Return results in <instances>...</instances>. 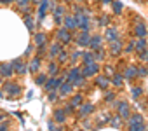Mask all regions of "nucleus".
<instances>
[{"label": "nucleus", "mask_w": 148, "mask_h": 131, "mask_svg": "<svg viewBox=\"0 0 148 131\" xmlns=\"http://www.w3.org/2000/svg\"><path fill=\"white\" fill-rule=\"evenodd\" d=\"M94 82H96V86H98V88H101V89H108V86H110L112 79H110L108 75H98V77L94 79Z\"/></svg>", "instance_id": "11"}, {"label": "nucleus", "mask_w": 148, "mask_h": 131, "mask_svg": "<svg viewBox=\"0 0 148 131\" xmlns=\"http://www.w3.org/2000/svg\"><path fill=\"white\" fill-rule=\"evenodd\" d=\"M134 46H136V51L138 52H143L146 49V40L145 39H138V40H134Z\"/></svg>", "instance_id": "25"}, {"label": "nucleus", "mask_w": 148, "mask_h": 131, "mask_svg": "<svg viewBox=\"0 0 148 131\" xmlns=\"http://www.w3.org/2000/svg\"><path fill=\"white\" fill-rule=\"evenodd\" d=\"M40 63H42L40 58H33V59L30 61V72H32V74H37V72L40 70Z\"/></svg>", "instance_id": "22"}, {"label": "nucleus", "mask_w": 148, "mask_h": 131, "mask_svg": "<svg viewBox=\"0 0 148 131\" xmlns=\"http://www.w3.org/2000/svg\"><path fill=\"white\" fill-rule=\"evenodd\" d=\"M108 51H110V54H113V56H119L120 52H122V40H112V42H108Z\"/></svg>", "instance_id": "8"}, {"label": "nucleus", "mask_w": 148, "mask_h": 131, "mask_svg": "<svg viewBox=\"0 0 148 131\" xmlns=\"http://www.w3.org/2000/svg\"><path fill=\"white\" fill-rule=\"evenodd\" d=\"M110 122H112V126H113V128H120V126H122V115H119V114H117L115 117H112V119H110Z\"/></svg>", "instance_id": "32"}, {"label": "nucleus", "mask_w": 148, "mask_h": 131, "mask_svg": "<svg viewBox=\"0 0 148 131\" xmlns=\"http://www.w3.org/2000/svg\"><path fill=\"white\" fill-rule=\"evenodd\" d=\"M66 112H64V108H56L54 110V121L58 122V124H63V122H66Z\"/></svg>", "instance_id": "17"}, {"label": "nucleus", "mask_w": 148, "mask_h": 131, "mask_svg": "<svg viewBox=\"0 0 148 131\" xmlns=\"http://www.w3.org/2000/svg\"><path fill=\"white\" fill-rule=\"evenodd\" d=\"M77 131H86V129H77Z\"/></svg>", "instance_id": "55"}, {"label": "nucleus", "mask_w": 148, "mask_h": 131, "mask_svg": "<svg viewBox=\"0 0 148 131\" xmlns=\"http://www.w3.org/2000/svg\"><path fill=\"white\" fill-rule=\"evenodd\" d=\"M44 88H45V91H47V93L54 91V77H52V79H47V82L44 84Z\"/></svg>", "instance_id": "34"}, {"label": "nucleus", "mask_w": 148, "mask_h": 131, "mask_svg": "<svg viewBox=\"0 0 148 131\" xmlns=\"http://www.w3.org/2000/svg\"><path fill=\"white\" fill-rule=\"evenodd\" d=\"M25 25H26V28L30 30V32H33L35 30V21H33V18L28 14V16H25Z\"/></svg>", "instance_id": "28"}, {"label": "nucleus", "mask_w": 148, "mask_h": 131, "mask_svg": "<svg viewBox=\"0 0 148 131\" xmlns=\"http://www.w3.org/2000/svg\"><path fill=\"white\" fill-rule=\"evenodd\" d=\"M11 2H14V0H0V4H4V6H9Z\"/></svg>", "instance_id": "52"}, {"label": "nucleus", "mask_w": 148, "mask_h": 131, "mask_svg": "<svg viewBox=\"0 0 148 131\" xmlns=\"http://www.w3.org/2000/svg\"><path fill=\"white\" fill-rule=\"evenodd\" d=\"M66 2H71V0H66Z\"/></svg>", "instance_id": "58"}, {"label": "nucleus", "mask_w": 148, "mask_h": 131, "mask_svg": "<svg viewBox=\"0 0 148 131\" xmlns=\"http://www.w3.org/2000/svg\"><path fill=\"white\" fill-rule=\"evenodd\" d=\"M146 131H148V129H146Z\"/></svg>", "instance_id": "60"}, {"label": "nucleus", "mask_w": 148, "mask_h": 131, "mask_svg": "<svg viewBox=\"0 0 148 131\" xmlns=\"http://www.w3.org/2000/svg\"><path fill=\"white\" fill-rule=\"evenodd\" d=\"M82 54H84V52H80V51H75V52L71 54V61L75 63V61H77V58H79V56H82Z\"/></svg>", "instance_id": "46"}, {"label": "nucleus", "mask_w": 148, "mask_h": 131, "mask_svg": "<svg viewBox=\"0 0 148 131\" xmlns=\"http://www.w3.org/2000/svg\"><path fill=\"white\" fill-rule=\"evenodd\" d=\"M54 21H56V25H63V18L61 16H54Z\"/></svg>", "instance_id": "50"}, {"label": "nucleus", "mask_w": 148, "mask_h": 131, "mask_svg": "<svg viewBox=\"0 0 148 131\" xmlns=\"http://www.w3.org/2000/svg\"><path fill=\"white\" fill-rule=\"evenodd\" d=\"M16 2H18V6H19V7H23V6H28L30 0H16Z\"/></svg>", "instance_id": "49"}, {"label": "nucleus", "mask_w": 148, "mask_h": 131, "mask_svg": "<svg viewBox=\"0 0 148 131\" xmlns=\"http://www.w3.org/2000/svg\"><path fill=\"white\" fill-rule=\"evenodd\" d=\"M14 74V67H12V63H0V75L9 79L11 75Z\"/></svg>", "instance_id": "9"}, {"label": "nucleus", "mask_w": 148, "mask_h": 131, "mask_svg": "<svg viewBox=\"0 0 148 131\" xmlns=\"http://www.w3.org/2000/svg\"><path fill=\"white\" fill-rule=\"evenodd\" d=\"M139 58H141V59H145V61H148V51H143V52H139Z\"/></svg>", "instance_id": "48"}, {"label": "nucleus", "mask_w": 148, "mask_h": 131, "mask_svg": "<svg viewBox=\"0 0 148 131\" xmlns=\"http://www.w3.org/2000/svg\"><path fill=\"white\" fill-rule=\"evenodd\" d=\"M101 44H103V37L101 35H91V44H89V47L91 49H99L101 47Z\"/></svg>", "instance_id": "18"}, {"label": "nucleus", "mask_w": 148, "mask_h": 131, "mask_svg": "<svg viewBox=\"0 0 148 131\" xmlns=\"http://www.w3.org/2000/svg\"><path fill=\"white\" fill-rule=\"evenodd\" d=\"M4 91H5V93H11V94H14V96L21 94V88H19L16 82H5V84H4Z\"/></svg>", "instance_id": "12"}, {"label": "nucleus", "mask_w": 148, "mask_h": 131, "mask_svg": "<svg viewBox=\"0 0 148 131\" xmlns=\"http://www.w3.org/2000/svg\"><path fill=\"white\" fill-rule=\"evenodd\" d=\"M75 42H77L79 46H82V47L89 46V44H91V35H89V32H80V33L75 37Z\"/></svg>", "instance_id": "10"}, {"label": "nucleus", "mask_w": 148, "mask_h": 131, "mask_svg": "<svg viewBox=\"0 0 148 131\" xmlns=\"http://www.w3.org/2000/svg\"><path fill=\"white\" fill-rule=\"evenodd\" d=\"M91 112H94V105H92V103L80 105V110H79V114H80V115H89Z\"/></svg>", "instance_id": "23"}, {"label": "nucleus", "mask_w": 148, "mask_h": 131, "mask_svg": "<svg viewBox=\"0 0 148 131\" xmlns=\"http://www.w3.org/2000/svg\"><path fill=\"white\" fill-rule=\"evenodd\" d=\"M73 88H75V86H73L70 81H66V82H63V84L59 86V89H58V91H59V94H61V96H66V94H70V93L73 91Z\"/></svg>", "instance_id": "16"}, {"label": "nucleus", "mask_w": 148, "mask_h": 131, "mask_svg": "<svg viewBox=\"0 0 148 131\" xmlns=\"http://www.w3.org/2000/svg\"><path fill=\"white\" fill-rule=\"evenodd\" d=\"M44 0H33V4H42Z\"/></svg>", "instance_id": "54"}, {"label": "nucleus", "mask_w": 148, "mask_h": 131, "mask_svg": "<svg viewBox=\"0 0 148 131\" xmlns=\"http://www.w3.org/2000/svg\"><path fill=\"white\" fill-rule=\"evenodd\" d=\"M56 37H58V40L61 42V44H68V42H71V30H68V28H59L58 32H56Z\"/></svg>", "instance_id": "3"}, {"label": "nucleus", "mask_w": 148, "mask_h": 131, "mask_svg": "<svg viewBox=\"0 0 148 131\" xmlns=\"http://www.w3.org/2000/svg\"><path fill=\"white\" fill-rule=\"evenodd\" d=\"M32 52H33V46H28L26 51H25V56H28V54H32Z\"/></svg>", "instance_id": "51"}, {"label": "nucleus", "mask_w": 148, "mask_h": 131, "mask_svg": "<svg viewBox=\"0 0 148 131\" xmlns=\"http://www.w3.org/2000/svg\"><path fill=\"white\" fill-rule=\"evenodd\" d=\"M108 42H112V40H117L119 39V30L117 28H113V26H106V32H105V35H103Z\"/></svg>", "instance_id": "14"}, {"label": "nucleus", "mask_w": 148, "mask_h": 131, "mask_svg": "<svg viewBox=\"0 0 148 131\" xmlns=\"http://www.w3.org/2000/svg\"><path fill=\"white\" fill-rule=\"evenodd\" d=\"M122 79H124V75L115 74V75L112 77V84H113V86H117V88H120V86H122Z\"/></svg>", "instance_id": "31"}, {"label": "nucleus", "mask_w": 148, "mask_h": 131, "mask_svg": "<svg viewBox=\"0 0 148 131\" xmlns=\"http://www.w3.org/2000/svg\"><path fill=\"white\" fill-rule=\"evenodd\" d=\"M0 77H2V75H0ZM0 81H2V79H0Z\"/></svg>", "instance_id": "59"}, {"label": "nucleus", "mask_w": 148, "mask_h": 131, "mask_svg": "<svg viewBox=\"0 0 148 131\" xmlns=\"http://www.w3.org/2000/svg\"><path fill=\"white\" fill-rule=\"evenodd\" d=\"M113 98H115V93H113V91H108V93L105 94V100H106V101H113Z\"/></svg>", "instance_id": "44"}, {"label": "nucleus", "mask_w": 148, "mask_h": 131, "mask_svg": "<svg viewBox=\"0 0 148 131\" xmlns=\"http://www.w3.org/2000/svg\"><path fill=\"white\" fill-rule=\"evenodd\" d=\"M58 58H59V61H61V63H64V61H66V59H68V52H64V51H61V52H59V56H58Z\"/></svg>", "instance_id": "42"}, {"label": "nucleus", "mask_w": 148, "mask_h": 131, "mask_svg": "<svg viewBox=\"0 0 148 131\" xmlns=\"http://www.w3.org/2000/svg\"><path fill=\"white\" fill-rule=\"evenodd\" d=\"M64 112H66V114H73V112H75V107H73L71 103H68V105L64 107Z\"/></svg>", "instance_id": "45"}, {"label": "nucleus", "mask_w": 148, "mask_h": 131, "mask_svg": "<svg viewBox=\"0 0 148 131\" xmlns=\"http://www.w3.org/2000/svg\"><path fill=\"white\" fill-rule=\"evenodd\" d=\"M134 35H136L138 39H146V35H148L146 26H145L143 23H136V25H134Z\"/></svg>", "instance_id": "13"}, {"label": "nucleus", "mask_w": 148, "mask_h": 131, "mask_svg": "<svg viewBox=\"0 0 148 131\" xmlns=\"http://www.w3.org/2000/svg\"><path fill=\"white\" fill-rule=\"evenodd\" d=\"M105 74H106L108 77H113V75H115V70H113L112 67H105Z\"/></svg>", "instance_id": "43"}, {"label": "nucleus", "mask_w": 148, "mask_h": 131, "mask_svg": "<svg viewBox=\"0 0 148 131\" xmlns=\"http://www.w3.org/2000/svg\"><path fill=\"white\" fill-rule=\"evenodd\" d=\"M98 72H99V65H98L96 61H94V63H91V65H84V68H82L84 77H94Z\"/></svg>", "instance_id": "4"}, {"label": "nucleus", "mask_w": 148, "mask_h": 131, "mask_svg": "<svg viewBox=\"0 0 148 131\" xmlns=\"http://www.w3.org/2000/svg\"><path fill=\"white\" fill-rule=\"evenodd\" d=\"M129 131H146V126H145V122H139V124H129Z\"/></svg>", "instance_id": "30"}, {"label": "nucleus", "mask_w": 148, "mask_h": 131, "mask_svg": "<svg viewBox=\"0 0 148 131\" xmlns=\"http://www.w3.org/2000/svg\"><path fill=\"white\" fill-rule=\"evenodd\" d=\"M47 72H49L52 77H56V75H58V72H59L58 63H51V65H49V68H47Z\"/></svg>", "instance_id": "33"}, {"label": "nucleus", "mask_w": 148, "mask_h": 131, "mask_svg": "<svg viewBox=\"0 0 148 131\" xmlns=\"http://www.w3.org/2000/svg\"><path fill=\"white\" fill-rule=\"evenodd\" d=\"M148 75V68L146 67H139L138 68V77H146Z\"/></svg>", "instance_id": "38"}, {"label": "nucleus", "mask_w": 148, "mask_h": 131, "mask_svg": "<svg viewBox=\"0 0 148 131\" xmlns=\"http://www.w3.org/2000/svg\"><path fill=\"white\" fill-rule=\"evenodd\" d=\"M75 18H77V23H79L80 32H89V28H91V18H89V14H86V12H77Z\"/></svg>", "instance_id": "1"}, {"label": "nucleus", "mask_w": 148, "mask_h": 131, "mask_svg": "<svg viewBox=\"0 0 148 131\" xmlns=\"http://www.w3.org/2000/svg\"><path fill=\"white\" fill-rule=\"evenodd\" d=\"M134 49H136V46H134V40H132V42H129V44H127L125 52H134Z\"/></svg>", "instance_id": "41"}, {"label": "nucleus", "mask_w": 148, "mask_h": 131, "mask_svg": "<svg viewBox=\"0 0 148 131\" xmlns=\"http://www.w3.org/2000/svg\"><path fill=\"white\" fill-rule=\"evenodd\" d=\"M117 112L119 115H122V119H129L131 117V110H129V105L125 101H117Z\"/></svg>", "instance_id": "6"}, {"label": "nucleus", "mask_w": 148, "mask_h": 131, "mask_svg": "<svg viewBox=\"0 0 148 131\" xmlns=\"http://www.w3.org/2000/svg\"><path fill=\"white\" fill-rule=\"evenodd\" d=\"M80 77H84V74H82V70L77 68V67H73V68H70V70L66 72V81H70L71 84L75 82L77 79H80Z\"/></svg>", "instance_id": "5"}, {"label": "nucleus", "mask_w": 148, "mask_h": 131, "mask_svg": "<svg viewBox=\"0 0 148 131\" xmlns=\"http://www.w3.org/2000/svg\"><path fill=\"white\" fill-rule=\"evenodd\" d=\"M56 98H58V94H56V89H54V91H51V93H49V100H51V101H54Z\"/></svg>", "instance_id": "47"}, {"label": "nucleus", "mask_w": 148, "mask_h": 131, "mask_svg": "<svg viewBox=\"0 0 148 131\" xmlns=\"http://www.w3.org/2000/svg\"><path fill=\"white\" fill-rule=\"evenodd\" d=\"M11 63H12V67H14V72H16L18 75H25V74L30 70L28 63H26L23 58H16V59H12Z\"/></svg>", "instance_id": "2"}, {"label": "nucleus", "mask_w": 148, "mask_h": 131, "mask_svg": "<svg viewBox=\"0 0 148 131\" xmlns=\"http://www.w3.org/2000/svg\"><path fill=\"white\" fill-rule=\"evenodd\" d=\"M33 42H35L38 47H42V46H45V44H47V35H45V33H35Z\"/></svg>", "instance_id": "20"}, {"label": "nucleus", "mask_w": 148, "mask_h": 131, "mask_svg": "<svg viewBox=\"0 0 148 131\" xmlns=\"http://www.w3.org/2000/svg\"><path fill=\"white\" fill-rule=\"evenodd\" d=\"M80 2H86V0H80Z\"/></svg>", "instance_id": "57"}, {"label": "nucleus", "mask_w": 148, "mask_h": 131, "mask_svg": "<svg viewBox=\"0 0 148 131\" xmlns=\"http://www.w3.org/2000/svg\"><path fill=\"white\" fill-rule=\"evenodd\" d=\"M0 98H2V91H0Z\"/></svg>", "instance_id": "56"}, {"label": "nucleus", "mask_w": 148, "mask_h": 131, "mask_svg": "<svg viewBox=\"0 0 148 131\" xmlns=\"http://www.w3.org/2000/svg\"><path fill=\"white\" fill-rule=\"evenodd\" d=\"M59 52H61V44H59V42L51 44V47H49V56H51V58H56V56H59Z\"/></svg>", "instance_id": "21"}, {"label": "nucleus", "mask_w": 148, "mask_h": 131, "mask_svg": "<svg viewBox=\"0 0 148 131\" xmlns=\"http://www.w3.org/2000/svg\"><path fill=\"white\" fill-rule=\"evenodd\" d=\"M94 61H96L94 51H87V52L82 54V63H84V65H91V63H94Z\"/></svg>", "instance_id": "19"}, {"label": "nucleus", "mask_w": 148, "mask_h": 131, "mask_svg": "<svg viewBox=\"0 0 148 131\" xmlns=\"http://www.w3.org/2000/svg\"><path fill=\"white\" fill-rule=\"evenodd\" d=\"M139 122H143V115L141 114H131L129 124H139Z\"/></svg>", "instance_id": "29"}, {"label": "nucleus", "mask_w": 148, "mask_h": 131, "mask_svg": "<svg viewBox=\"0 0 148 131\" xmlns=\"http://www.w3.org/2000/svg\"><path fill=\"white\" fill-rule=\"evenodd\" d=\"M63 26L64 28H68V30H75V28H79V23H77V18H75V14L73 16H64L63 18Z\"/></svg>", "instance_id": "7"}, {"label": "nucleus", "mask_w": 148, "mask_h": 131, "mask_svg": "<svg viewBox=\"0 0 148 131\" xmlns=\"http://www.w3.org/2000/svg\"><path fill=\"white\" fill-rule=\"evenodd\" d=\"M141 93H143V89H141V88H132V89H131V94H132V98H134V100H138V98L141 96Z\"/></svg>", "instance_id": "35"}, {"label": "nucleus", "mask_w": 148, "mask_h": 131, "mask_svg": "<svg viewBox=\"0 0 148 131\" xmlns=\"http://www.w3.org/2000/svg\"><path fill=\"white\" fill-rule=\"evenodd\" d=\"M138 77V67H127L125 70H124V79H127V81H132V79H136Z\"/></svg>", "instance_id": "15"}, {"label": "nucleus", "mask_w": 148, "mask_h": 131, "mask_svg": "<svg viewBox=\"0 0 148 131\" xmlns=\"http://www.w3.org/2000/svg\"><path fill=\"white\" fill-rule=\"evenodd\" d=\"M64 14V7L63 6H56L54 7V16H63Z\"/></svg>", "instance_id": "36"}, {"label": "nucleus", "mask_w": 148, "mask_h": 131, "mask_svg": "<svg viewBox=\"0 0 148 131\" xmlns=\"http://www.w3.org/2000/svg\"><path fill=\"white\" fill-rule=\"evenodd\" d=\"M113 0H101V4H112Z\"/></svg>", "instance_id": "53"}, {"label": "nucleus", "mask_w": 148, "mask_h": 131, "mask_svg": "<svg viewBox=\"0 0 148 131\" xmlns=\"http://www.w3.org/2000/svg\"><path fill=\"white\" fill-rule=\"evenodd\" d=\"M82 101H84V96H82L80 93H79V94H75V96L70 100V103H71L73 107H80V105H82Z\"/></svg>", "instance_id": "26"}, {"label": "nucleus", "mask_w": 148, "mask_h": 131, "mask_svg": "<svg viewBox=\"0 0 148 131\" xmlns=\"http://www.w3.org/2000/svg\"><path fill=\"white\" fill-rule=\"evenodd\" d=\"M49 131H61V129L56 126V121H49Z\"/></svg>", "instance_id": "40"}, {"label": "nucleus", "mask_w": 148, "mask_h": 131, "mask_svg": "<svg viewBox=\"0 0 148 131\" xmlns=\"http://www.w3.org/2000/svg\"><path fill=\"white\" fill-rule=\"evenodd\" d=\"M47 79H49V77H47L45 74H37V75H35V84H37V86H44V84L47 82Z\"/></svg>", "instance_id": "27"}, {"label": "nucleus", "mask_w": 148, "mask_h": 131, "mask_svg": "<svg viewBox=\"0 0 148 131\" xmlns=\"http://www.w3.org/2000/svg\"><path fill=\"white\" fill-rule=\"evenodd\" d=\"M94 56H96V61L103 59V58H105V52H103V49H101V47H99V49H96V51H94Z\"/></svg>", "instance_id": "37"}, {"label": "nucleus", "mask_w": 148, "mask_h": 131, "mask_svg": "<svg viewBox=\"0 0 148 131\" xmlns=\"http://www.w3.org/2000/svg\"><path fill=\"white\" fill-rule=\"evenodd\" d=\"M108 23H110V18L108 16H101L99 18V26H108Z\"/></svg>", "instance_id": "39"}, {"label": "nucleus", "mask_w": 148, "mask_h": 131, "mask_svg": "<svg viewBox=\"0 0 148 131\" xmlns=\"http://www.w3.org/2000/svg\"><path fill=\"white\" fill-rule=\"evenodd\" d=\"M112 7H113V12H115L117 16L122 14V11H124V4L119 2V0H113V2H112Z\"/></svg>", "instance_id": "24"}]
</instances>
